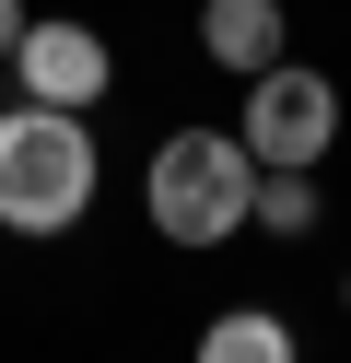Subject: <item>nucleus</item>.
Instances as JSON below:
<instances>
[{
	"mask_svg": "<svg viewBox=\"0 0 351 363\" xmlns=\"http://www.w3.org/2000/svg\"><path fill=\"white\" fill-rule=\"evenodd\" d=\"M140 199H152L164 246H223V235H246V211H257V152L234 141V129H176V141L152 152V176H140Z\"/></svg>",
	"mask_w": 351,
	"mask_h": 363,
	"instance_id": "1",
	"label": "nucleus"
},
{
	"mask_svg": "<svg viewBox=\"0 0 351 363\" xmlns=\"http://www.w3.org/2000/svg\"><path fill=\"white\" fill-rule=\"evenodd\" d=\"M82 199H94V141H82V118L12 106V118H0V223H12V235H70Z\"/></svg>",
	"mask_w": 351,
	"mask_h": 363,
	"instance_id": "2",
	"label": "nucleus"
},
{
	"mask_svg": "<svg viewBox=\"0 0 351 363\" xmlns=\"http://www.w3.org/2000/svg\"><path fill=\"white\" fill-rule=\"evenodd\" d=\"M234 141H246L269 176H316V152L340 141V82H328V71H293V59H269V71L246 82V129H234Z\"/></svg>",
	"mask_w": 351,
	"mask_h": 363,
	"instance_id": "3",
	"label": "nucleus"
},
{
	"mask_svg": "<svg viewBox=\"0 0 351 363\" xmlns=\"http://www.w3.org/2000/svg\"><path fill=\"white\" fill-rule=\"evenodd\" d=\"M12 71H23V94H35V106L82 118V106L117 82V59H106V35H94V24H23V35H12Z\"/></svg>",
	"mask_w": 351,
	"mask_h": 363,
	"instance_id": "4",
	"label": "nucleus"
},
{
	"mask_svg": "<svg viewBox=\"0 0 351 363\" xmlns=\"http://www.w3.org/2000/svg\"><path fill=\"white\" fill-rule=\"evenodd\" d=\"M199 48L223 59V71H269L281 59V0H199Z\"/></svg>",
	"mask_w": 351,
	"mask_h": 363,
	"instance_id": "5",
	"label": "nucleus"
},
{
	"mask_svg": "<svg viewBox=\"0 0 351 363\" xmlns=\"http://www.w3.org/2000/svg\"><path fill=\"white\" fill-rule=\"evenodd\" d=\"M199 363H304V352H293V328H281L269 305H234V316L199 328Z\"/></svg>",
	"mask_w": 351,
	"mask_h": 363,
	"instance_id": "6",
	"label": "nucleus"
},
{
	"mask_svg": "<svg viewBox=\"0 0 351 363\" xmlns=\"http://www.w3.org/2000/svg\"><path fill=\"white\" fill-rule=\"evenodd\" d=\"M246 223H269V235H316V188H304V176H269L257 164V211Z\"/></svg>",
	"mask_w": 351,
	"mask_h": 363,
	"instance_id": "7",
	"label": "nucleus"
},
{
	"mask_svg": "<svg viewBox=\"0 0 351 363\" xmlns=\"http://www.w3.org/2000/svg\"><path fill=\"white\" fill-rule=\"evenodd\" d=\"M12 35H23V0H0V59H12Z\"/></svg>",
	"mask_w": 351,
	"mask_h": 363,
	"instance_id": "8",
	"label": "nucleus"
}]
</instances>
